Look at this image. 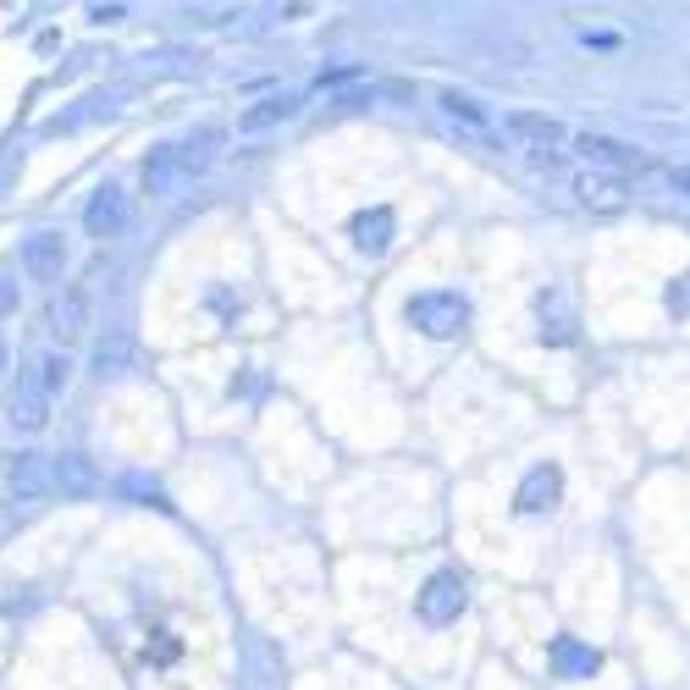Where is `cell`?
Wrapping results in <instances>:
<instances>
[{
	"mask_svg": "<svg viewBox=\"0 0 690 690\" xmlns=\"http://www.w3.org/2000/svg\"><path fill=\"white\" fill-rule=\"evenodd\" d=\"M580 149H585V160H591L597 171H613V177H624V183H658V177H663V166H658L652 155H641V149L619 144V138L585 134Z\"/></svg>",
	"mask_w": 690,
	"mask_h": 690,
	"instance_id": "obj_1",
	"label": "cell"
},
{
	"mask_svg": "<svg viewBox=\"0 0 690 690\" xmlns=\"http://www.w3.org/2000/svg\"><path fill=\"white\" fill-rule=\"evenodd\" d=\"M89 326H95V293L83 287V282H72V287H61V298H56V309H50V332H56V343H83L89 337Z\"/></svg>",
	"mask_w": 690,
	"mask_h": 690,
	"instance_id": "obj_2",
	"label": "cell"
},
{
	"mask_svg": "<svg viewBox=\"0 0 690 690\" xmlns=\"http://www.w3.org/2000/svg\"><path fill=\"white\" fill-rule=\"evenodd\" d=\"M50 486V470L39 453H6L0 459V503H28Z\"/></svg>",
	"mask_w": 690,
	"mask_h": 690,
	"instance_id": "obj_3",
	"label": "cell"
},
{
	"mask_svg": "<svg viewBox=\"0 0 690 690\" xmlns=\"http://www.w3.org/2000/svg\"><path fill=\"white\" fill-rule=\"evenodd\" d=\"M574 194H580L585 210H624L630 205V183L613 177V171H597V166L574 177Z\"/></svg>",
	"mask_w": 690,
	"mask_h": 690,
	"instance_id": "obj_4",
	"label": "cell"
},
{
	"mask_svg": "<svg viewBox=\"0 0 690 690\" xmlns=\"http://www.w3.org/2000/svg\"><path fill=\"white\" fill-rule=\"evenodd\" d=\"M509 134L520 138L525 149H536V155H552L558 144H563V122L558 117H542V111H509V122H503Z\"/></svg>",
	"mask_w": 690,
	"mask_h": 690,
	"instance_id": "obj_5",
	"label": "cell"
},
{
	"mask_svg": "<svg viewBox=\"0 0 690 690\" xmlns=\"http://www.w3.org/2000/svg\"><path fill=\"white\" fill-rule=\"evenodd\" d=\"M61 260H67V244H61L56 233H39V238L22 244V272L33 276V282H56V276H61Z\"/></svg>",
	"mask_w": 690,
	"mask_h": 690,
	"instance_id": "obj_6",
	"label": "cell"
},
{
	"mask_svg": "<svg viewBox=\"0 0 690 690\" xmlns=\"http://www.w3.org/2000/svg\"><path fill=\"white\" fill-rule=\"evenodd\" d=\"M298 117V100L293 95H266V100H255L244 117H238V134H266V128H282V122H293Z\"/></svg>",
	"mask_w": 690,
	"mask_h": 690,
	"instance_id": "obj_7",
	"label": "cell"
},
{
	"mask_svg": "<svg viewBox=\"0 0 690 690\" xmlns=\"http://www.w3.org/2000/svg\"><path fill=\"white\" fill-rule=\"evenodd\" d=\"M11 420H17L22 431H45V420H50V393L33 387V376L22 382V393H17V404H11Z\"/></svg>",
	"mask_w": 690,
	"mask_h": 690,
	"instance_id": "obj_8",
	"label": "cell"
},
{
	"mask_svg": "<svg viewBox=\"0 0 690 690\" xmlns=\"http://www.w3.org/2000/svg\"><path fill=\"white\" fill-rule=\"evenodd\" d=\"M122 221H128V205H122L117 194H100V199L89 205V233H95V238H117Z\"/></svg>",
	"mask_w": 690,
	"mask_h": 690,
	"instance_id": "obj_9",
	"label": "cell"
},
{
	"mask_svg": "<svg viewBox=\"0 0 690 690\" xmlns=\"http://www.w3.org/2000/svg\"><path fill=\"white\" fill-rule=\"evenodd\" d=\"M67 376H72L67 354H39V359H33V387H45L50 398H61V393H67Z\"/></svg>",
	"mask_w": 690,
	"mask_h": 690,
	"instance_id": "obj_10",
	"label": "cell"
},
{
	"mask_svg": "<svg viewBox=\"0 0 690 690\" xmlns=\"http://www.w3.org/2000/svg\"><path fill=\"white\" fill-rule=\"evenodd\" d=\"M552 497H558V470H536L525 481V492H520V509L525 514H542V509H552Z\"/></svg>",
	"mask_w": 690,
	"mask_h": 690,
	"instance_id": "obj_11",
	"label": "cell"
},
{
	"mask_svg": "<svg viewBox=\"0 0 690 690\" xmlns=\"http://www.w3.org/2000/svg\"><path fill=\"white\" fill-rule=\"evenodd\" d=\"M459 602H464V585L442 574V580H431V597H425L420 608H425V619H447V613H453Z\"/></svg>",
	"mask_w": 690,
	"mask_h": 690,
	"instance_id": "obj_12",
	"label": "cell"
},
{
	"mask_svg": "<svg viewBox=\"0 0 690 690\" xmlns=\"http://www.w3.org/2000/svg\"><path fill=\"white\" fill-rule=\"evenodd\" d=\"M442 106H447V117H453V122H470V128H486V117H481V106H475V100H464V95H447Z\"/></svg>",
	"mask_w": 690,
	"mask_h": 690,
	"instance_id": "obj_13",
	"label": "cell"
},
{
	"mask_svg": "<svg viewBox=\"0 0 690 690\" xmlns=\"http://www.w3.org/2000/svg\"><path fill=\"white\" fill-rule=\"evenodd\" d=\"M658 183H669L674 194H690V166H663V177Z\"/></svg>",
	"mask_w": 690,
	"mask_h": 690,
	"instance_id": "obj_14",
	"label": "cell"
},
{
	"mask_svg": "<svg viewBox=\"0 0 690 690\" xmlns=\"http://www.w3.org/2000/svg\"><path fill=\"white\" fill-rule=\"evenodd\" d=\"M11 304H17V293H11V287H0V309H11Z\"/></svg>",
	"mask_w": 690,
	"mask_h": 690,
	"instance_id": "obj_15",
	"label": "cell"
},
{
	"mask_svg": "<svg viewBox=\"0 0 690 690\" xmlns=\"http://www.w3.org/2000/svg\"><path fill=\"white\" fill-rule=\"evenodd\" d=\"M0 371H6V343H0Z\"/></svg>",
	"mask_w": 690,
	"mask_h": 690,
	"instance_id": "obj_16",
	"label": "cell"
}]
</instances>
